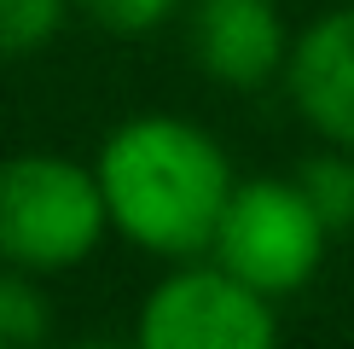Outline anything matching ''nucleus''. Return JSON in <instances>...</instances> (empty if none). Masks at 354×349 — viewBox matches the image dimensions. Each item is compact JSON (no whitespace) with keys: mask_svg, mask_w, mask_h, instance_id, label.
<instances>
[{"mask_svg":"<svg viewBox=\"0 0 354 349\" xmlns=\"http://www.w3.org/2000/svg\"><path fill=\"white\" fill-rule=\"evenodd\" d=\"M279 87L297 116L319 134V145L354 152V0L314 12L290 35Z\"/></svg>","mask_w":354,"mask_h":349,"instance_id":"nucleus-6","label":"nucleus"},{"mask_svg":"<svg viewBox=\"0 0 354 349\" xmlns=\"http://www.w3.org/2000/svg\"><path fill=\"white\" fill-rule=\"evenodd\" d=\"M186 47L215 87L261 93L285 70L290 24L279 0H186Z\"/></svg>","mask_w":354,"mask_h":349,"instance_id":"nucleus-5","label":"nucleus"},{"mask_svg":"<svg viewBox=\"0 0 354 349\" xmlns=\"http://www.w3.org/2000/svg\"><path fill=\"white\" fill-rule=\"evenodd\" d=\"M111 215L93 163L70 152L0 157V262L24 274H70L105 244Z\"/></svg>","mask_w":354,"mask_h":349,"instance_id":"nucleus-2","label":"nucleus"},{"mask_svg":"<svg viewBox=\"0 0 354 349\" xmlns=\"http://www.w3.org/2000/svg\"><path fill=\"white\" fill-rule=\"evenodd\" d=\"M70 12H82L93 29H105L116 41H145L169 18H180L186 0H70Z\"/></svg>","mask_w":354,"mask_h":349,"instance_id":"nucleus-10","label":"nucleus"},{"mask_svg":"<svg viewBox=\"0 0 354 349\" xmlns=\"http://www.w3.org/2000/svg\"><path fill=\"white\" fill-rule=\"evenodd\" d=\"M47 338H53V303L41 291V274L0 262V349H35Z\"/></svg>","mask_w":354,"mask_h":349,"instance_id":"nucleus-8","label":"nucleus"},{"mask_svg":"<svg viewBox=\"0 0 354 349\" xmlns=\"http://www.w3.org/2000/svg\"><path fill=\"white\" fill-rule=\"evenodd\" d=\"M331 239L337 233L319 222L297 174H250V181H232L203 256H215L221 268L250 280L261 297L285 303L326 268Z\"/></svg>","mask_w":354,"mask_h":349,"instance_id":"nucleus-3","label":"nucleus"},{"mask_svg":"<svg viewBox=\"0 0 354 349\" xmlns=\"http://www.w3.org/2000/svg\"><path fill=\"white\" fill-rule=\"evenodd\" d=\"M279 338V303L215 256L169 262L163 280L145 285L134 314L140 349H268Z\"/></svg>","mask_w":354,"mask_h":349,"instance_id":"nucleus-4","label":"nucleus"},{"mask_svg":"<svg viewBox=\"0 0 354 349\" xmlns=\"http://www.w3.org/2000/svg\"><path fill=\"white\" fill-rule=\"evenodd\" d=\"M297 186L308 193V204L319 210V222L331 233L354 227V152L343 145H319L297 163Z\"/></svg>","mask_w":354,"mask_h":349,"instance_id":"nucleus-7","label":"nucleus"},{"mask_svg":"<svg viewBox=\"0 0 354 349\" xmlns=\"http://www.w3.org/2000/svg\"><path fill=\"white\" fill-rule=\"evenodd\" d=\"M70 24V0H0V58L41 53Z\"/></svg>","mask_w":354,"mask_h":349,"instance_id":"nucleus-9","label":"nucleus"},{"mask_svg":"<svg viewBox=\"0 0 354 349\" xmlns=\"http://www.w3.org/2000/svg\"><path fill=\"white\" fill-rule=\"evenodd\" d=\"M111 233L157 262H186L209 251L221 204L232 193V157L209 128L174 111L122 116L93 157Z\"/></svg>","mask_w":354,"mask_h":349,"instance_id":"nucleus-1","label":"nucleus"}]
</instances>
